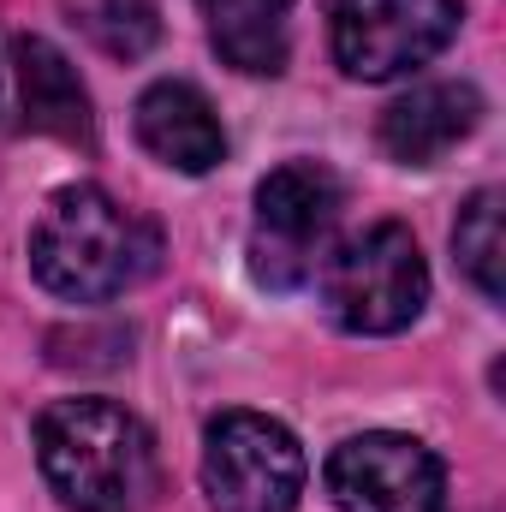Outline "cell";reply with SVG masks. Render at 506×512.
Listing matches in <instances>:
<instances>
[{
  "label": "cell",
  "mask_w": 506,
  "mask_h": 512,
  "mask_svg": "<svg viewBox=\"0 0 506 512\" xmlns=\"http://www.w3.org/2000/svg\"><path fill=\"white\" fill-rule=\"evenodd\" d=\"M483 126V96L471 84H417L381 108V149L399 167H429Z\"/></svg>",
  "instance_id": "8"
},
{
  "label": "cell",
  "mask_w": 506,
  "mask_h": 512,
  "mask_svg": "<svg viewBox=\"0 0 506 512\" xmlns=\"http://www.w3.org/2000/svg\"><path fill=\"white\" fill-rule=\"evenodd\" d=\"M203 495L215 512H292L304 495V447L262 411H221L203 435Z\"/></svg>",
  "instance_id": "5"
},
{
  "label": "cell",
  "mask_w": 506,
  "mask_h": 512,
  "mask_svg": "<svg viewBox=\"0 0 506 512\" xmlns=\"http://www.w3.org/2000/svg\"><path fill=\"white\" fill-rule=\"evenodd\" d=\"M36 459L72 512H149L161 495L155 435L114 399H54L36 417Z\"/></svg>",
  "instance_id": "2"
},
{
  "label": "cell",
  "mask_w": 506,
  "mask_h": 512,
  "mask_svg": "<svg viewBox=\"0 0 506 512\" xmlns=\"http://www.w3.org/2000/svg\"><path fill=\"white\" fill-rule=\"evenodd\" d=\"M12 66H18V102H24L30 126L42 131V137L72 143V149H96L90 90H84L78 66L48 36H18L12 42Z\"/></svg>",
  "instance_id": "10"
},
{
  "label": "cell",
  "mask_w": 506,
  "mask_h": 512,
  "mask_svg": "<svg viewBox=\"0 0 506 512\" xmlns=\"http://www.w3.org/2000/svg\"><path fill=\"white\" fill-rule=\"evenodd\" d=\"M459 0H328V42L346 78L387 84L429 66L459 36Z\"/></svg>",
  "instance_id": "6"
},
{
  "label": "cell",
  "mask_w": 506,
  "mask_h": 512,
  "mask_svg": "<svg viewBox=\"0 0 506 512\" xmlns=\"http://www.w3.org/2000/svg\"><path fill=\"white\" fill-rule=\"evenodd\" d=\"M346 191L322 161H286L256 185V221H251V274L268 292H298L304 280L322 274L334 251Z\"/></svg>",
  "instance_id": "3"
},
{
  "label": "cell",
  "mask_w": 506,
  "mask_h": 512,
  "mask_svg": "<svg viewBox=\"0 0 506 512\" xmlns=\"http://www.w3.org/2000/svg\"><path fill=\"white\" fill-rule=\"evenodd\" d=\"M30 268L66 304H108L161 268V233L102 185H66L30 227Z\"/></svg>",
  "instance_id": "1"
},
{
  "label": "cell",
  "mask_w": 506,
  "mask_h": 512,
  "mask_svg": "<svg viewBox=\"0 0 506 512\" xmlns=\"http://www.w3.org/2000/svg\"><path fill=\"white\" fill-rule=\"evenodd\" d=\"M90 30H96V42H102L114 60H137V54L155 48L161 18H155L149 0H102V6L90 12Z\"/></svg>",
  "instance_id": "13"
},
{
  "label": "cell",
  "mask_w": 506,
  "mask_h": 512,
  "mask_svg": "<svg viewBox=\"0 0 506 512\" xmlns=\"http://www.w3.org/2000/svg\"><path fill=\"white\" fill-rule=\"evenodd\" d=\"M501 191H477L465 209H459V227H453V251H459V268L471 274V286L483 298H506V233H501Z\"/></svg>",
  "instance_id": "12"
},
{
  "label": "cell",
  "mask_w": 506,
  "mask_h": 512,
  "mask_svg": "<svg viewBox=\"0 0 506 512\" xmlns=\"http://www.w3.org/2000/svg\"><path fill=\"white\" fill-rule=\"evenodd\" d=\"M215 54L233 72L274 78L292 54V0H197Z\"/></svg>",
  "instance_id": "11"
},
{
  "label": "cell",
  "mask_w": 506,
  "mask_h": 512,
  "mask_svg": "<svg viewBox=\"0 0 506 512\" xmlns=\"http://www.w3.org/2000/svg\"><path fill=\"white\" fill-rule=\"evenodd\" d=\"M322 304L346 334H399L429 304V262L411 227L376 221L322 262Z\"/></svg>",
  "instance_id": "4"
},
{
  "label": "cell",
  "mask_w": 506,
  "mask_h": 512,
  "mask_svg": "<svg viewBox=\"0 0 506 512\" xmlns=\"http://www.w3.org/2000/svg\"><path fill=\"white\" fill-rule=\"evenodd\" d=\"M328 495L340 512H447V471L411 435H352L328 459Z\"/></svg>",
  "instance_id": "7"
},
{
  "label": "cell",
  "mask_w": 506,
  "mask_h": 512,
  "mask_svg": "<svg viewBox=\"0 0 506 512\" xmlns=\"http://www.w3.org/2000/svg\"><path fill=\"white\" fill-rule=\"evenodd\" d=\"M137 143L179 173H209L227 161V131L215 120L209 96L179 78H161L137 96Z\"/></svg>",
  "instance_id": "9"
}]
</instances>
